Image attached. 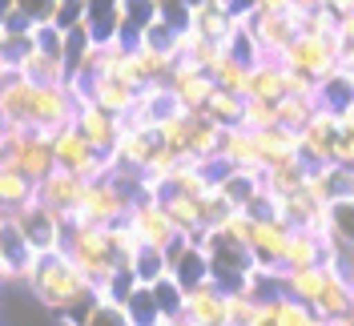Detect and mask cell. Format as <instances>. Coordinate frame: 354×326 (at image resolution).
Wrapping results in <instances>:
<instances>
[{"label":"cell","mask_w":354,"mask_h":326,"mask_svg":"<svg viewBox=\"0 0 354 326\" xmlns=\"http://www.w3.org/2000/svg\"><path fill=\"white\" fill-rule=\"evenodd\" d=\"M77 113V93L68 81H28L17 69L0 81V125L4 129L53 133L68 125Z\"/></svg>","instance_id":"obj_1"},{"label":"cell","mask_w":354,"mask_h":326,"mask_svg":"<svg viewBox=\"0 0 354 326\" xmlns=\"http://www.w3.org/2000/svg\"><path fill=\"white\" fill-rule=\"evenodd\" d=\"M24 286H28L32 302L44 306L57 318V326H81L88 302L97 298V286L77 270V262L68 258L65 250L41 254L32 262V270L24 274Z\"/></svg>","instance_id":"obj_2"},{"label":"cell","mask_w":354,"mask_h":326,"mask_svg":"<svg viewBox=\"0 0 354 326\" xmlns=\"http://www.w3.org/2000/svg\"><path fill=\"white\" fill-rule=\"evenodd\" d=\"M61 250L77 262V270H81L93 286H101L113 270L125 262L117 254L113 238H109V226H93V221H68L65 246H61Z\"/></svg>","instance_id":"obj_3"},{"label":"cell","mask_w":354,"mask_h":326,"mask_svg":"<svg viewBox=\"0 0 354 326\" xmlns=\"http://www.w3.org/2000/svg\"><path fill=\"white\" fill-rule=\"evenodd\" d=\"M133 197H137V185L121 181L113 174L88 177L85 194H81V206H77V217L73 221H93V226H113L129 214Z\"/></svg>","instance_id":"obj_4"},{"label":"cell","mask_w":354,"mask_h":326,"mask_svg":"<svg viewBox=\"0 0 354 326\" xmlns=\"http://www.w3.org/2000/svg\"><path fill=\"white\" fill-rule=\"evenodd\" d=\"M53 141V165L57 170H68V174H77V177H101V174H109V165H113V157L109 153H97L93 145L85 141V133L77 129L73 121L68 125H61V129L48 137Z\"/></svg>","instance_id":"obj_5"},{"label":"cell","mask_w":354,"mask_h":326,"mask_svg":"<svg viewBox=\"0 0 354 326\" xmlns=\"http://www.w3.org/2000/svg\"><path fill=\"white\" fill-rule=\"evenodd\" d=\"M0 161L21 170L32 181H41L53 170V141H48V133H37V129H4V137H0Z\"/></svg>","instance_id":"obj_6"},{"label":"cell","mask_w":354,"mask_h":326,"mask_svg":"<svg viewBox=\"0 0 354 326\" xmlns=\"http://www.w3.org/2000/svg\"><path fill=\"white\" fill-rule=\"evenodd\" d=\"M12 221H17V230H21L28 246L37 250V254H48V250H61L65 246V230H68V217H61L57 210H48L41 197H32V201H24L21 210H12Z\"/></svg>","instance_id":"obj_7"},{"label":"cell","mask_w":354,"mask_h":326,"mask_svg":"<svg viewBox=\"0 0 354 326\" xmlns=\"http://www.w3.org/2000/svg\"><path fill=\"white\" fill-rule=\"evenodd\" d=\"M338 57H342L338 37L298 33V37L286 44V53H282V65L298 69V73H306V77H314V81H322V77H330L334 69H338Z\"/></svg>","instance_id":"obj_8"},{"label":"cell","mask_w":354,"mask_h":326,"mask_svg":"<svg viewBox=\"0 0 354 326\" xmlns=\"http://www.w3.org/2000/svg\"><path fill=\"white\" fill-rule=\"evenodd\" d=\"M125 221L133 226V234H137L141 246H161V250H165L169 242L181 238V230L174 226V217L165 214V206L157 201V194H137L133 197Z\"/></svg>","instance_id":"obj_9"},{"label":"cell","mask_w":354,"mask_h":326,"mask_svg":"<svg viewBox=\"0 0 354 326\" xmlns=\"http://www.w3.org/2000/svg\"><path fill=\"white\" fill-rule=\"evenodd\" d=\"M73 125L85 133V141L97 153H113L117 137H121V117H117V113H109V109H101L97 101H88V97H85V101H77Z\"/></svg>","instance_id":"obj_10"},{"label":"cell","mask_w":354,"mask_h":326,"mask_svg":"<svg viewBox=\"0 0 354 326\" xmlns=\"http://www.w3.org/2000/svg\"><path fill=\"white\" fill-rule=\"evenodd\" d=\"M81 194H85V177L68 174V170H48V174L37 181V197H41L48 210H57L61 217H77V206H81Z\"/></svg>","instance_id":"obj_11"},{"label":"cell","mask_w":354,"mask_h":326,"mask_svg":"<svg viewBox=\"0 0 354 326\" xmlns=\"http://www.w3.org/2000/svg\"><path fill=\"white\" fill-rule=\"evenodd\" d=\"M169 89H174L177 105L189 109V113H198L205 101H209V93H214V77H209V69L194 65V61H185V57H177V65L169 69Z\"/></svg>","instance_id":"obj_12"},{"label":"cell","mask_w":354,"mask_h":326,"mask_svg":"<svg viewBox=\"0 0 354 326\" xmlns=\"http://www.w3.org/2000/svg\"><path fill=\"white\" fill-rule=\"evenodd\" d=\"M225 306H230V294L209 278V282L185 290V306H181V314H185L194 326H225Z\"/></svg>","instance_id":"obj_13"},{"label":"cell","mask_w":354,"mask_h":326,"mask_svg":"<svg viewBox=\"0 0 354 326\" xmlns=\"http://www.w3.org/2000/svg\"><path fill=\"white\" fill-rule=\"evenodd\" d=\"M32 37H37V33H32ZM12 69H17L21 77H28V81H44V85H48V81H68L65 57H57V53H44L37 41L28 44L17 61H12Z\"/></svg>","instance_id":"obj_14"},{"label":"cell","mask_w":354,"mask_h":326,"mask_svg":"<svg viewBox=\"0 0 354 326\" xmlns=\"http://www.w3.org/2000/svg\"><path fill=\"white\" fill-rule=\"evenodd\" d=\"M254 145H258L262 170H270V165H282L290 157H298V133L274 121V125H266V129H254Z\"/></svg>","instance_id":"obj_15"},{"label":"cell","mask_w":354,"mask_h":326,"mask_svg":"<svg viewBox=\"0 0 354 326\" xmlns=\"http://www.w3.org/2000/svg\"><path fill=\"white\" fill-rule=\"evenodd\" d=\"M32 197H37V181H32V177H24L21 170H12V165H4V161H0V214L21 210L24 201H32Z\"/></svg>","instance_id":"obj_16"},{"label":"cell","mask_w":354,"mask_h":326,"mask_svg":"<svg viewBox=\"0 0 354 326\" xmlns=\"http://www.w3.org/2000/svg\"><path fill=\"white\" fill-rule=\"evenodd\" d=\"M201 113H205L214 125H221V129H230V125H242L245 97H242V93H230V89H218V85H214V93H209V101L201 105Z\"/></svg>","instance_id":"obj_17"},{"label":"cell","mask_w":354,"mask_h":326,"mask_svg":"<svg viewBox=\"0 0 354 326\" xmlns=\"http://www.w3.org/2000/svg\"><path fill=\"white\" fill-rule=\"evenodd\" d=\"M121 310H125V323L129 326H157L165 314H161V306H157L153 298V286H145V282H137L129 290V298L121 302Z\"/></svg>","instance_id":"obj_18"},{"label":"cell","mask_w":354,"mask_h":326,"mask_svg":"<svg viewBox=\"0 0 354 326\" xmlns=\"http://www.w3.org/2000/svg\"><path fill=\"white\" fill-rule=\"evenodd\" d=\"M129 270L137 274V282L153 286L157 278H165L169 274V258H165V250L161 246H137L129 258Z\"/></svg>","instance_id":"obj_19"},{"label":"cell","mask_w":354,"mask_h":326,"mask_svg":"<svg viewBox=\"0 0 354 326\" xmlns=\"http://www.w3.org/2000/svg\"><path fill=\"white\" fill-rule=\"evenodd\" d=\"M278 109V125H286V129H302L310 117H314V109H318V97H298V93H286V97H278L274 101Z\"/></svg>","instance_id":"obj_20"},{"label":"cell","mask_w":354,"mask_h":326,"mask_svg":"<svg viewBox=\"0 0 354 326\" xmlns=\"http://www.w3.org/2000/svg\"><path fill=\"white\" fill-rule=\"evenodd\" d=\"M8 12H21L28 24H57L61 12V0H12Z\"/></svg>","instance_id":"obj_21"},{"label":"cell","mask_w":354,"mask_h":326,"mask_svg":"<svg viewBox=\"0 0 354 326\" xmlns=\"http://www.w3.org/2000/svg\"><path fill=\"white\" fill-rule=\"evenodd\" d=\"M153 298H157V306H161V314H181L185 290H181V282H177L174 274H165V278L153 282Z\"/></svg>","instance_id":"obj_22"},{"label":"cell","mask_w":354,"mask_h":326,"mask_svg":"<svg viewBox=\"0 0 354 326\" xmlns=\"http://www.w3.org/2000/svg\"><path fill=\"white\" fill-rule=\"evenodd\" d=\"M81 326H129L125 323V310L117 302H105V298H93L85 310V318H81Z\"/></svg>","instance_id":"obj_23"},{"label":"cell","mask_w":354,"mask_h":326,"mask_svg":"<svg viewBox=\"0 0 354 326\" xmlns=\"http://www.w3.org/2000/svg\"><path fill=\"white\" fill-rule=\"evenodd\" d=\"M278 121V109L274 101H262V97H245V113H242V125L245 129H266Z\"/></svg>","instance_id":"obj_24"},{"label":"cell","mask_w":354,"mask_h":326,"mask_svg":"<svg viewBox=\"0 0 354 326\" xmlns=\"http://www.w3.org/2000/svg\"><path fill=\"white\" fill-rule=\"evenodd\" d=\"M157 326H194V323H189L185 314H165V318H161Z\"/></svg>","instance_id":"obj_25"},{"label":"cell","mask_w":354,"mask_h":326,"mask_svg":"<svg viewBox=\"0 0 354 326\" xmlns=\"http://www.w3.org/2000/svg\"><path fill=\"white\" fill-rule=\"evenodd\" d=\"M0 326H4V286H0Z\"/></svg>","instance_id":"obj_26"},{"label":"cell","mask_w":354,"mask_h":326,"mask_svg":"<svg viewBox=\"0 0 354 326\" xmlns=\"http://www.w3.org/2000/svg\"><path fill=\"white\" fill-rule=\"evenodd\" d=\"M0 137H4V125H0Z\"/></svg>","instance_id":"obj_27"},{"label":"cell","mask_w":354,"mask_h":326,"mask_svg":"<svg viewBox=\"0 0 354 326\" xmlns=\"http://www.w3.org/2000/svg\"><path fill=\"white\" fill-rule=\"evenodd\" d=\"M346 326H354V318H351V323H346Z\"/></svg>","instance_id":"obj_28"}]
</instances>
